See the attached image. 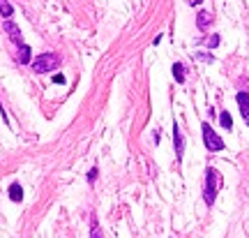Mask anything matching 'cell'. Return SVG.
<instances>
[{
	"label": "cell",
	"mask_w": 249,
	"mask_h": 238,
	"mask_svg": "<svg viewBox=\"0 0 249 238\" xmlns=\"http://www.w3.org/2000/svg\"><path fill=\"white\" fill-rule=\"evenodd\" d=\"M219 187H222V174L214 167H208L205 169V183H203V201L208 203V206L214 203Z\"/></svg>",
	"instance_id": "obj_1"
},
{
	"label": "cell",
	"mask_w": 249,
	"mask_h": 238,
	"mask_svg": "<svg viewBox=\"0 0 249 238\" xmlns=\"http://www.w3.org/2000/svg\"><path fill=\"white\" fill-rule=\"evenodd\" d=\"M58 67H60V56L58 53H42L33 60V70L37 74H46V72L58 70Z\"/></svg>",
	"instance_id": "obj_2"
},
{
	"label": "cell",
	"mask_w": 249,
	"mask_h": 238,
	"mask_svg": "<svg viewBox=\"0 0 249 238\" xmlns=\"http://www.w3.org/2000/svg\"><path fill=\"white\" fill-rule=\"evenodd\" d=\"M201 132H203V143H205V148L210 150V153H217V150H224V139L219 137V134L214 132L213 127L208 123L201 125Z\"/></svg>",
	"instance_id": "obj_3"
},
{
	"label": "cell",
	"mask_w": 249,
	"mask_h": 238,
	"mask_svg": "<svg viewBox=\"0 0 249 238\" xmlns=\"http://www.w3.org/2000/svg\"><path fill=\"white\" fill-rule=\"evenodd\" d=\"M2 28H5V33H7V37H9V40H12V42H14L17 46L23 44V37H21V30H18V26L14 23V21H9V19H7V21H5V26H2Z\"/></svg>",
	"instance_id": "obj_4"
},
{
	"label": "cell",
	"mask_w": 249,
	"mask_h": 238,
	"mask_svg": "<svg viewBox=\"0 0 249 238\" xmlns=\"http://www.w3.org/2000/svg\"><path fill=\"white\" fill-rule=\"evenodd\" d=\"M173 146H176V158L182 159V155H185V139H182V132H180L178 125H173Z\"/></svg>",
	"instance_id": "obj_5"
},
{
	"label": "cell",
	"mask_w": 249,
	"mask_h": 238,
	"mask_svg": "<svg viewBox=\"0 0 249 238\" xmlns=\"http://www.w3.org/2000/svg\"><path fill=\"white\" fill-rule=\"evenodd\" d=\"M235 99H238V106H240L242 120L249 125V95H247V93H238V95H235Z\"/></svg>",
	"instance_id": "obj_6"
},
{
	"label": "cell",
	"mask_w": 249,
	"mask_h": 238,
	"mask_svg": "<svg viewBox=\"0 0 249 238\" xmlns=\"http://www.w3.org/2000/svg\"><path fill=\"white\" fill-rule=\"evenodd\" d=\"M210 23H213V14H210L208 9H201L198 17H196V26H198V30H205Z\"/></svg>",
	"instance_id": "obj_7"
},
{
	"label": "cell",
	"mask_w": 249,
	"mask_h": 238,
	"mask_svg": "<svg viewBox=\"0 0 249 238\" xmlns=\"http://www.w3.org/2000/svg\"><path fill=\"white\" fill-rule=\"evenodd\" d=\"M17 49H18V56H17L18 62H21V65H28V62H30V46L23 42V44L17 46Z\"/></svg>",
	"instance_id": "obj_8"
},
{
	"label": "cell",
	"mask_w": 249,
	"mask_h": 238,
	"mask_svg": "<svg viewBox=\"0 0 249 238\" xmlns=\"http://www.w3.org/2000/svg\"><path fill=\"white\" fill-rule=\"evenodd\" d=\"M9 199H12V201H23V190H21V185H18V183H12V185H9Z\"/></svg>",
	"instance_id": "obj_9"
},
{
	"label": "cell",
	"mask_w": 249,
	"mask_h": 238,
	"mask_svg": "<svg viewBox=\"0 0 249 238\" xmlns=\"http://www.w3.org/2000/svg\"><path fill=\"white\" fill-rule=\"evenodd\" d=\"M173 77L178 83H185V65L182 62H173Z\"/></svg>",
	"instance_id": "obj_10"
},
{
	"label": "cell",
	"mask_w": 249,
	"mask_h": 238,
	"mask_svg": "<svg viewBox=\"0 0 249 238\" xmlns=\"http://www.w3.org/2000/svg\"><path fill=\"white\" fill-rule=\"evenodd\" d=\"M90 238H104L102 236V229H99V222H97L95 215L90 218Z\"/></svg>",
	"instance_id": "obj_11"
},
{
	"label": "cell",
	"mask_w": 249,
	"mask_h": 238,
	"mask_svg": "<svg viewBox=\"0 0 249 238\" xmlns=\"http://www.w3.org/2000/svg\"><path fill=\"white\" fill-rule=\"evenodd\" d=\"M0 14L5 19H9L12 14H14V7L9 5V0H0Z\"/></svg>",
	"instance_id": "obj_12"
},
{
	"label": "cell",
	"mask_w": 249,
	"mask_h": 238,
	"mask_svg": "<svg viewBox=\"0 0 249 238\" xmlns=\"http://www.w3.org/2000/svg\"><path fill=\"white\" fill-rule=\"evenodd\" d=\"M219 123H222L224 130H231V127H233L231 114H229V111H222V114H219Z\"/></svg>",
	"instance_id": "obj_13"
},
{
	"label": "cell",
	"mask_w": 249,
	"mask_h": 238,
	"mask_svg": "<svg viewBox=\"0 0 249 238\" xmlns=\"http://www.w3.org/2000/svg\"><path fill=\"white\" fill-rule=\"evenodd\" d=\"M219 46V35H213L208 40V49H217Z\"/></svg>",
	"instance_id": "obj_14"
},
{
	"label": "cell",
	"mask_w": 249,
	"mask_h": 238,
	"mask_svg": "<svg viewBox=\"0 0 249 238\" xmlns=\"http://www.w3.org/2000/svg\"><path fill=\"white\" fill-rule=\"evenodd\" d=\"M95 180H97V167H92L88 171V183H95Z\"/></svg>",
	"instance_id": "obj_15"
},
{
	"label": "cell",
	"mask_w": 249,
	"mask_h": 238,
	"mask_svg": "<svg viewBox=\"0 0 249 238\" xmlns=\"http://www.w3.org/2000/svg\"><path fill=\"white\" fill-rule=\"evenodd\" d=\"M196 58H198V60H205V62H213V56H208V53H196Z\"/></svg>",
	"instance_id": "obj_16"
},
{
	"label": "cell",
	"mask_w": 249,
	"mask_h": 238,
	"mask_svg": "<svg viewBox=\"0 0 249 238\" xmlns=\"http://www.w3.org/2000/svg\"><path fill=\"white\" fill-rule=\"evenodd\" d=\"M187 2H189L192 7H198V5H201V0H187Z\"/></svg>",
	"instance_id": "obj_17"
}]
</instances>
